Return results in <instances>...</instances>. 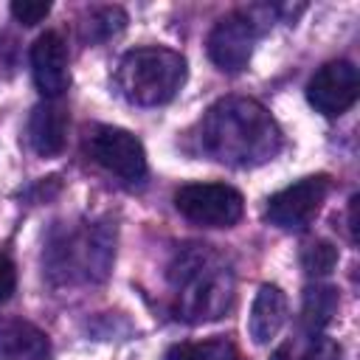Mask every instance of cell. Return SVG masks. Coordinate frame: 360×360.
<instances>
[{
	"instance_id": "cell-1",
	"label": "cell",
	"mask_w": 360,
	"mask_h": 360,
	"mask_svg": "<svg viewBox=\"0 0 360 360\" xmlns=\"http://www.w3.org/2000/svg\"><path fill=\"white\" fill-rule=\"evenodd\" d=\"M200 149L217 163L253 169L278 155L281 129L259 101L225 96L200 121Z\"/></svg>"
},
{
	"instance_id": "cell-2",
	"label": "cell",
	"mask_w": 360,
	"mask_h": 360,
	"mask_svg": "<svg viewBox=\"0 0 360 360\" xmlns=\"http://www.w3.org/2000/svg\"><path fill=\"white\" fill-rule=\"evenodd\" d=\"M169 281L183 321L202 323L222 318L233 304V273L208 245H186L169 264Z\"/></svg>"
},
{
	"instance_id": "cell-3",
	"label": "cell",
	"mask_w": 360,
	"mask_h": 360,
	"mask_svg": "<svg viewBox=\"0 0 360 360\" xmlns=\"http://www.w3.org/2000/svg\"><path fill=\"white\" fill-rule=\"evenodd\" d=\"M186 82L183 53L160 45L127 51L115 70V84L129 104L160 107L177 96Z\"/></svg>"
},
{
	"instance_id": "cell-4",
	"label": "cell",
	"mask_w": 360,
	"mask_h": 360,
	"mask_svg": "<svg viewBox=\"0 0 360 360\" xmlns=\"http://www.w3.org/2000/svg\"><path fill=\"white\" fill-rule=\"evenodd\" d=\"M174 208L197 225L231 228L242 219L245 200L228 183H186L174 191Z\"/></svg>"
},
{
	"instance_id": "cell-5",
	"label": "cell",
	"mask_w": 360,
	"mask_h": 360,
	"mask_svg": "<svg viewBox=\"0 0 360 360\" xmlns=\"http://www.w3.org/2000/svg\"><path fill=\"white\" fill-rule=\"evenodd\" d=\"M112 239L101 228L87 225L82 231H70L62 245L51 248V264L53 270H62L65 278H104L112 262Z\"/></svg>"
},
{
	"instance_id": "cell-6",
	"label": "cell",
	"mask_w": 360,
	"mask_h": 360,
	"mask_svg": "<svg viewBox=\"0 0 360 360\" xmlns=\"http://www.w3.org/2000/svg\"><path fill=\"white\" fill-rule=\"evenodd\" d=\"M84 146L90 152V158L107 169L110 174L127 180V183H138L143 180L146 174V152L141 146V141L121 129V127H107V124H98L87 132L84 138Z\"/></svg>"
},
{
	"instance_id": "cell-7",
	"label": "cell",
	"mask_w": 360,
	"mask_h": 360,
	"mask_svg": "<svg viewBox=\"0 0 360 360\" xmlns=\"http://www.w3.org/2000/svg\"><path fill=\"white\" fill-rule=\"evenodd\" d=\"M326 194H329L326 174L301 177L267 200L264 217L270 225H276L281 231H304L312 222V217L321 211Z\"/></svg>"
},
{
	"instance_id": "cell-8",
	"label": "cell",
	"mask_w": 360,
	"mask_h": 360,
	"mask_svg": "<svg viewBox=\"0 0 360 360\" xmlns=\"http://www.w3.org/2000/svg\"><path fill=\"white\" fill-rule=\"evenodd\" d=\"M259 39V22L250 11H233L217 20L208 34V56L225 73H239L248 68L253 56V45Z\"/></svg>"
},
{
	"instance_id": "cell-9",
	"label": "cell",
	"mask_w": 360,
	"mask_h": 360,
	"mask_svg": "<svg viewBox=\"0 0 360 360\" xmlns=\"http://www.w3.org/2000/svg\"><path fill=\"white\" fill-rule=\"evenodd\" d=\"M357 90H360L357 68L346 59H335L315 70V76L307 84V101L321 115L335 118L343 115L357 101Z\"/></svg>"
},
{
	"instance_id": "cell-10",
	"label": "cell",
	"mask_w": 360,
	"mask_h": 360,
	"mask_svg": "<svg viewBox=\"0 0 360 360\" xmlns=\"http://www.w3.org/2000/svg\"><path fill=\"white\" fill-rule=\"evenodd\" d=\"M31 70L37 90L48 98L56 101L68 84H70V70H68V45L59 31H45L37 37L31 45Z\"/></svg>"
},
{
	"instance_id": "cell-11",
	"label": "cell",
	"mask_w": 360,
	"mask_h": 360,
	"mask_svg": "<svg viewBox=\"0 0 360 360\" xmlns=\"http://www.w3.org/2000/svg\"><path fill=\"white\" fill-rule=\"evenodd\" d=\"M0 360H51V340L31 321L0 318Z\"/></svg>"
},
{
	"instance_id": "cell-12",
	"label": "cell",
	"mask_w": 360,
	"mask_h": 360,
	"mask_svg": "<svg viewBox=\"0 0 360 360\" xmlns=\"http://www.w3.org/2000/svg\"><path fill=\"white\" fill-rule=\"evenodd\" d=\"M68 135V112L59 101H42L31 110L28 118V143L37 155L53 158L65 149Z\"/></svg>"
},
{
	"instance_id": "cell-13",
	"label": "cell",
	"mask_w": 360,
	"mask_h": 360,
	"mask_svg": "<svg viewBox=\"0 0 360 360\" xmlns=\"http://www.w3.org/2000/svg\"><path fill=\"white\" fill-rule=\"evenodd\" d=\"M284 321H287V295H284V290L278 284H262L256 298H253L250 315H248V335L253 338V343L264 346L281 332Z\"/></svg>"
},
{
	"instance_id": "cell-14",
	"label": "cell",
	"mask_w": 360,
	"mask_h": 360,
	"mask_svg": "<svg viewBox=\"0 0 360 360\" xmlns=\"http://www.w3.org/2000/svg\"><path fill=\"white\" fill-rule=\"evenodd\" d=\"M340 307V298H338V290L329 287V284H312L304 290V301H301V329L309 332V335H318L323 332L335 312Z\"/></svg>"
},
{
	"instance_id": "cell-15",
	"label": "cell",
	"mask_w": 360,
	"mask_h": 360,
	"mask_svg": "<svg viewBox=\"0 0 360 360\" xmlns=\"http://www.w3.org/2000/svg\"><path fill=\"white\" fill-rule=\"evenodd\" d=\"M338 357H340V346L332 338H326L323 332H318V335L301 332L298 338L284 340L270 354V360H338Z\"/></svg>"
},
{
	"instance_id": "cell-16",
	"label": "cell",
	"mask_w": 360,
	"mask_h": 360,
	"mask_svg": "<svg viewBox=\"0 0 360 360\" xmlns=\"http://www.w3.org/2000/svg\"><path fill=\"white\" fill-rule=\"evenodd\" d=\"M335 264H338V248L332 242L312 239V242L304 245V250H301V267L307 270V276H315V278L329 276L335 270Z\"/></svg>"
},
{
	"instance_id": "cell-17",
	"label": "cell",
	"mask_w": 360,
	"mask_h": 360,
	"mask_svg": "<svg viewBox=\"0 0 360 360\" xmlns=\"http://www.w3.org/2000/svg\"><path fill=\"white\" fill-rule=\"evenodd\" d=\"M127 22V14L118 8V6H104V8H96L90 11L87 17V37L90 39H107V37H115Z\"/></svg>"
},
{
	"instance_id": "cell-18",
	"label": "cell",
	"mask_w": 360,
	"mask_h": 360,
	"mask_svg": "<svg viewBox=\"0 0 360 360\" xmlns=\"http://www.w3.org/2000/svg\"><path fill=\"white\" fill-rule=\"evenodd\" d=\"M11 14L22 25H37L51 14V3L48 0H14L11 3Z\"/></svg>"
},
{
	"instance_id": "cell-19",
	"label": "cell",
	"mask_w": 360,
	"mask_h": 360,
	"mask_svg": "<svg viewBox=\"0 0 360 360\" xmlns=\"http://www.w3.org/2000/svg\"><path fill=\"white\" fill-rule=\"evenodd\" d=\"M194 360H239V352L231 340H205L194 343Z\"/></svg>"
},
{
	"instance_id": "cell-20",
	"label": "cell",
	"mask_w": 360,
	"mask_h": 360,
	"mask_svg": "<svg viewBox=\"0 0 360 360\" xmlns=\"http://www.w3.org/2000/svg\"><path fill=\"white\" fill-rule=\"evenodd\" d=\"M14 290H17V267L6 253H0V304L8 301Z\"/></svg>"
},
{
	"instance_id": "cell-21",
	"label": "cell",
	"mask_w": 360,
	"mask_h": 360,
	"mask_svg": "<svg viewBox=\"0 0 360 360\" xmlns=\"http://www.w3.org/2000/svg\"><path fill=\"white\" fill-rule=\"evenodd\" d=\"M357 202H360V197L354 194V197L349 200V233H352L354 242H357Z\"/></svg>"
}]
</instances>
